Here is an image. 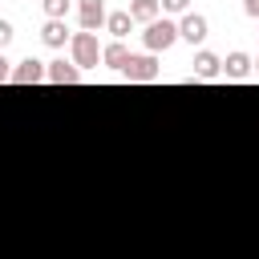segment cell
I'll use <instances>...</instances> for the list:
<instances>
[{
	"label": "cell",
	"instance_id": "52a82bcc",
	"mask_svg": "<svg viewBox=\"0 0 259 259\" xmlns=\"http://www.w3.org/2000/svg\"><path fill=\"white\" fill-rule=\"evenodd\" d=\"M45 81H53V85H77V81H81V69H77L73 61H69V65H65V61H49V65H45Z\"/></svg>",
	"mask_w": 259,
	"mask_h": 259
},
{
	"label": "cell",
	"instance_id": "9c48e42d",
	"mask_svg": "<svg viewBox=\"0 0 259 259\" xmlns=\"http://www.w3.org/2000/svg\"><path fill=\"white\" fill-rule=\"evenodd\" d=\"M219 73H223V57H214V53L198 49V53H194V77H202V81H214Z\"/></svg>",
	"mask_w": 259,
	"mask_h": 259
},
{
	"label": "cell",
	"instance_id": "277c9868",
	"mask_svg": "<svg viewBox=\"0 0 259 259\" xmlns=\"http://www.w3.org/2000/svg\"><path fill=\"white\" fill-rule=\"evenodd\" d=\"M206 32H210V24H206L202 12H186V16L178 20V40H186V45H202Z\"/></svg>",
	"mask_w": 259,
	"mask_h": 259
},
{
	"label": "cell",
	"instance_id": "5b68a950",
	"mask_svg": "<svg viewBox=\"0 0 259 259\" xmlns=\"http://www.w3.org/2000/svg\"><path fill=\"white\" fill-rule=\"evenodd\" d=\"M77 16H81V32L105 28V0H77Z\"/></svg>",
	"mask_w": 259,
	"mask_h": 259
},
{
	"label": "cell",
	"instance_id": "30bf717a",
	"mask_svg": "<svg viewBox=\"0 0 259 259\" xmlns=\"http://www.w3.org/2000/svg\"><path fill=\"white\" fill-rule=\"evenodd\" d=\"M223 73L231 77V81H243V77H251V57L247 53H227V61H223Z\"/></svg>",
	"mask_w": 259,
	"mask_h": 259
},
{
	"label": "cell",
	"instance_id": "5bb4252c",
	"mask_svg": "<svg viewBox=\"0 0 259 259\" xmlns=\"http://www.w3.org/2000/svg\"><path fill=\"white\" fill-rule=\"evenodd\" d=\"M40 8H45V16H49V20H65L69 0H40Z\"/></svg>",
	"mask_w": 259,
	"mask_h": 259
},
{
	"label": "cell",
	"instance_id": "e0dca14e",
	"mask_svg": "<svg viewBox=\"0 0 259 259\" xmlns=\"http://www.w3.org/2000/svg\"><path fill=\"white\" fill-rule=\"evenodd\" d=\"M243 12H247L251 20H259V0H247V4H243Z\"/></svg>",
	"mask_w": 259,
	"mask_h": 259
},
{
	"label": "cell",
	"instance_id": "d6986e66",
	"mask_svg": "<svg viewBox=\"0 0 259 259\" xmlns=\"http://www.w3.org/2000/svg\"><path fill=\"white\" fill-rule=\"evenodd\" d=\"M251 73H259V57H255V61H251Z\"/></svg>",
	"mask_w": 259,
	"mask_h": 259
},
{
	"label": "cell",
	"instance_id": "ffe728a7",
	"mask_svg": "<svg viewBox=\"0 0 259 259\" xmlns=\"http://www.w3.org/2000/svg\"><path fill=\"white\" fill-rule=\"evenodd\" d=\"M243 4H247V0H243Z\"/></svg>",
	"mask_w": 259,
	"mask_h": 259
},
{
	"label": "cell",
	"instance_id": "6da1fadb",
	"mask_svg": "<svg viewBox=\"0 0 259 259\" xmlns=\"http://www.w3.org/2000/svg\"><path fill=\"white\" fill-rule=\"evenodd\" d=\"M174 40H178V24H174V20H166V16L150 20V24H146V32H142L146 53H166V49H174Z\"/></svg>",
	"mask_w": 259,
	"mask_h": 259
},
{
	"label": "cell",
	"instance_id": "ac0fdd59",
	"mask_svg": "<svg viewBox=\"0 0 259 259\" xmlns=\"http://www.w3.org/2000/svg\"><path fill=\"white\" fill-rule=\"evenodd\" d=\"M8 73H12V69H8V57L0 53V81H8Z\"/></svg>",
	"mask_w": 259,
	"mask_h": 259
},
{
	"label": "cell",
	"instance_id": "8992f818",
	"mask_svg": "<svg viewBox=\"0 0 259 259\" xmlns=\"http://www.w3.org/2000/svg\"><path fill=\"white\" fill-rule=\"evenodd\" d=\"M8 81H12V85H40V81H45V65L28 57V61H20V65L8 73Z\"/></svg>",
	"mask_w": 259,
	"mask_h": 259
},
{
	"label": "cell",
	"instance_id": "3957f363",
	"mask_svg": "<svg viewBox=\"0 0 259 259\" xmlns=\"http://www.w3.org/2000/svg\"><path fill=\"white\" fill-rule=\"evenodd\" d=\"M121 73H125L130 81H158L162 69H158V57H154V53H134L130 65H125Z\"/></svg>",
	"mask_w": 259,
	"mask_h": 259
},
{
	"label": "cell",
	"instance_id": "8fae6325",
	"mask_svg": "<svg viewBox=\"0 0 259 259\" xmlns=\"http://www.w3.org/2000/svg\"><path fill=\"white\" fill-rule=\"evenodd\" d=\"M125 12H130V20H134V24H150V20H158V12H162V8H158V0H130V8H125Z\"/></svg>",
	"mask_w": 259,
	"mask_h": 259
},
{
	"label": "cell",
	"instance_id": "9a60e30c",
	"mask_svg": "<svg viewBox=\"0 0 259 259\" xmlns=\"http://www.w3.org/2000/svg\"><path fill=\"white\" fill-rule=\"evenodd\" d=\"M158 8H162V12H182V16H186V12H190V0H158Z\"/></svg>",
	"mask_w": 259,
	"mask_h": 259
},
{
	"label": "cell",
	"instance_id": "7a4b0ae2",
	"mask_svg": "<svg viewBox=\"0 0 259 259\" xmlns=\"http://www.w3.org/2000/svg\"><path fill=\"white\" fill-rule=\"evenodd\" d=\"M69 53H73V65L85 73V69H97L101 61V45H97V32H73L69 36Z\"/></svg>",
	"mask_w": 259,
	"mask_h": 259
},
{
	"label": "cell",
	"instance_id": "2e32d148",
	"mask_svg": "<svg viewBox=\"0 0 259 259\" xmlns=\"http://www.w3.org/2000/svg\"><path fill=\"white\" fill-rule=\"evenodd\" d=\"M8 40H12V24H8V20H0V53H4V45H8Z\"/></svg>",
	"mask_w": 259,
	"mask_h": 259
},
{
	"label": "cell",
	"instance_id": "ba28073f",
	"mask_svg": "<svg viewBox=\"0 0 259 259\" xmlns=\"http://www.w3.org/2000/svg\"><path fill=\"white\" fill-rule=\"evenodd\" d=\"M130 57H134V53H130L121 40H109V45H101V65H105V69H117V73H121V69L130 65Z\"/></svg>",
	"mask_w": 259,
	"mask_h": 259
},
{
	"label": "cell",
	"instance_id": "7c38bea8",
	"mask_svg": "<svg viewBox=\"0 0 259 259\" xmlns=\"http://www.w3.org/2000/svg\"><path fill=\"white\" fill-rule=\"evenodd\" d=\"M40 40H45L49 49H61V45L69 40V28H65V20H45V28H40Z\"/></svg>",
	"mask_w": 259,
	"mask_h": 259
},
{
	"label": "cell",
	"instance_id": "4fadbf2b",
	"mask_svg": "<svg viewBox=\"0 0 259 259\" xmlns=\"http://www.w3.org/2000/svg\"><path fill=\"white\" fill-rule=\"evenodd\" d=\"M130 28H134L130 12H105V32H113V40H121Z\"/></svg>",
	"mask_w": 259,
	"mask_h": 259
}]
</instances>
